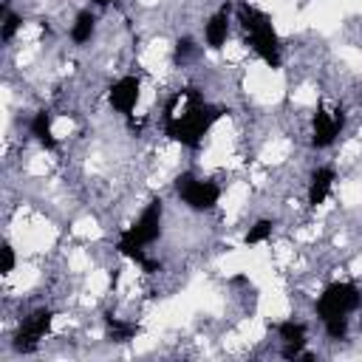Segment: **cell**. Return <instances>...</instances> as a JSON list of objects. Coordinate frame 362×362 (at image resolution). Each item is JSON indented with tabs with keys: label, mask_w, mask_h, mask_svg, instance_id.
I'll return each mask as SVG.
<instances>
[{
	"label": "cell",
	"mask_w": 362,
	"mask_h": 362,
	"mask_svg": "<svg viewBox=\"0 0 362 362\" xmlns=\"http://www.w3.org/2000/svg\"><path fill=\"white\" fill-rule=\"evenodd\" d=\"M218 119V110L212 105L204 102V96L198 90H181L173 96V102L167 105V113H164V130L170 139L187 144V147H195L204 133L212 127V122Z\"/></svg>",
	"instance_id": "cell-1"
},
{
	"label": "cell",
	"mask_w": 362,
	"mask_h": 362,
	"mask_svg": "<svg viewBox=\"0 0 362 362\" xmlns=\"http://www.w3.org/2000/svg\"><path fill=\"white\" fill-rule=\"evenodd\" d=\"M359 303L362 297L351 283H331L322 288V294L317 297V314L331 339H342L348 334V320L359 308Z\"/></svg>",
	"instance_id": "cell-2"
},
{
	"label": "cell",
	"mask_w": 362,
	"mask_h": 362,
	"mask_svg": "<svg viewBox=\"0 0 362 362\" xmlns=\"http://www.w3.org/2000/svg\"><path fill=\"white\" fill-rule=\"evenodd\" d=\"M161 215H164L161 201H150V204L139 212V218L122 232L116 249H119L124 257H130V260L141 263L144 269H150V263H147V257H144V249L161 235Z\"/></svg>",
	"instance_id": "cell-3"
},
{
	"label": "cell",
	"mask_w": 362,
	"mask_h": 362,
	"mask_svg": "<svg viewBox=\"0 0 362 362\" xmlns=\"http://www.w3.org/2000/svg\"><path fill=\"white\" fill-rule=\"evenodd\" d=\"M238 17H240V25L249 37L252 51L260 59H266L269 65H280V40H277V31H274L272 20L263 11L252 8V6H240Z\"/></svg>",
	"instance_id": "cell-4"
},
{
	"label": "cell",
	"mask_w": 362,
	"mask_h": 362,
	"mask_svg": "<svg viewBox=\"0 0 362 362\" xmlns=\"http://www.w3.org/2000/svg\"><path fill=\"white\" fill-rule=\"evenodd\" d=\"M175 189H178V198H181L189 209H198V212H209V209L218 204V198H221V187H218L215 181L198 178V175H192V173L178 175Z\"/></svg>",
	"instance_id": "cell-5"
},
{
	"label": "cell",
	"mask_w": 362,
	"mask_h": 362,
	"mask_svg": "<svg viewBox=\"0 0 362 362\" xmlns=\"http://www.w3.org/2000/svg\"><path fill=\"white\" fill-rule=\"evenodd\" d=\"M342 124H345V113L339 105H320L314 113V122H311V144L314 147L334 144Z\"/></svg>",
	"instance_id": "cell-6"
},
{
	"label": "cell",
	"mask_w": 362,
	"mask_h": 362,
	"mask_svg": "<svg viewBox=\"0 0 362 362\" xmlns=\"http://www.w3.org/2000/svg\"><path fill=\"white\" fill-rule=\"evenodd\" d=\"M139 96H141V82L136 79V76H122V79H116L113 82V88H110V93H107V99H110V105L119 110V113H133V107L139 105Z\"/></svg>",
	"instance_id": "cell-7"
},
{
	"label": "cell",
	"mask_w": 362,
	"mask_h": 362,
	"mask_svg": "<svg viewBox=\"0 0 362 362\" xmlns=\"http://www.w3.org/2000/svg\"><path fill=\"white\" fill-rule=\"evenodd\" d=\"M334 181H337V175H334L331 167H317L314 175H311V181H308V204L311 206L325 204L328 195H331V189H334Z\"/></svg>",
	"instance_id": "cell-8"
},
{
	"label": "cell",
	"mask_w": 362,
	"mask_h": 362,
	"mask_svg": "<svg viewBox=\"0 0 362 362\" xmlns=\"http://www.w3.org/2000/svg\"><path fill=\"white\" fill-rule=\"evenodd\" d=\"M226 37H229V11L221 8V11H215V14L206 20V25H204V40H206L209 48H221V45L226 42Z\"/></svg>",
	"instance_id": "cell-9"
},
{
	"label": "cell",
	"mask_w": 362,
	"mask_h": 362,
	"mask_svg": "<svg viewBox=\"0 0 362 362\" xmlns=\"http://www.w3.org/2000/svg\"><path fill=\"white\" fill-rule=\"evenodd\" d=\"M31 136H34L42 147H48V150L57 144L54 130H51V113H48V110H40V113L31 119Z\"/></svg>",
	"instance_id": "cell-10"
},
{
	"label": "cell",
	"mask_w": 362,
	"mask_h": 362,
	"mask_svg": "<svg viewBox=\"0 0 362 362\" xmlns=\"http://www.w3.org/2000/svg\"><path fill=\"white\" fill-rule=\"evenodd\" d=\"M93 28H96V17L90 11H79L74 25H71V40L74 42H88L93 37Z\"/></svg>",
	"instance_id": "cell-11"
},
{
	"label": "cell",
	"mask_w": 362,
	"mask_h": 362,
	"mask_svg": "<svg viewBox=\"0 0 362 362\" xmlns=\"http://www.w3.org/2000/svg\"><path fill=\"white\" fill-rule=\"evenodd\" d=\"M272 235V221H257L249 232H246V243H263Z\"/></svg>",
	"instance_id": "cell-12"
},
{
	"label": "cell",
	"mask_w": 362,
	"mask_h": 362,
	"mask_svg": "<svg viewBox=\"0 0 362 362\" xmlns=\"http://www.w3.org/2000/svg\"><path fill=\"white\" fill-rule=\"evenodd\" d=\"M17 28H20V17H14L11 11H6V23H3V40H11Z\"/></svg>",
	"instance_id": "cell-13"
},
{
	"label": "cell",
	"mask_w": 362,
	"mask_h": 362,
	"mask_svg": "<svg viewBox=\"0 0 362 362\" xmlns=\"http://www.w3.org/2000/svg\"><path fill=\"white\" fill-rule=\"evenodd\" d=\"M14 269V255H11V246H3V274H11Z\"/></svg>",
	"instance_id": "cell-14"
},
{
	"label": "cell",
	"mask_w": 362,
	"mask_h": 362,
	"mask_svg": "<svg viewBox=\"0 0 362 362\" xmlns=\"http://www.w3.org/2000/svg\"><path fill=\"white\" fill-rule=\"evenodd\" d=\"M93 3H96V6H110L113 0H93Z\"/></svg>",
	"instance_id": "cell-15"
}]
</instances>
